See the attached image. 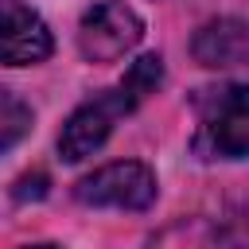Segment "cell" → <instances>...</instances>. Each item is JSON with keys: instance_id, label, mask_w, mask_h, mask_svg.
Instances as JSON below:
<instances>
[{"instance_id": "8", "label": "cell", "mask_w": 249, "mask_h": 249, "mask_svg": "<svg viewBox=\"0 0 249 249\" xmlns=\"http://www.w3.org/2000/svg\"><path fill=\"white\" fill-rule=\"evenodd\" d=\"M0 109H4V136H0V148L4 152H12L16 148V140L27 132V124H31V109H23L12 93H4L0 97Z\"/></svg>"}, {"instance_id": "1", "label": "cell", "mask_w": 249, "mask_h": 249, "mask_svg": "<svg viewBox=\"0 0 249 249\" xmlns=\"http://www.w3.org/2000/svg\"><path fill=\"white\" fill-rule=\"evenodd\" d=\"M136 105H140V97H136L124 82H121L117 89H105V93H97L93 101L78 105V109L70 113V121L62 124L58 156H62L66 163H82L86 156H93V152L109 140L113 124H117L121 117H128Z\"/></svg>"}, {"instance_id": "7", "label": "cell", "mask_w": 249, "mask_h": 249, "mask_svg": "<svg viewBox=\"0 0 249 249\" xmlns=\"http://www.w3.org/2000/svg\"><path fill=\"white\" fill-rule=\"evenodd\" d=\"M163 82V58L160 54H144V58H136L132 66H128V74H124V86L144 101L148 93H156V86Z\"/></svg>"}, {"instance_id": "9", "label": "cell", "mask_w": 249, "mask_h": 249, "mask_svg": "<svg viewBox=\"0 0 249 249\" xmlns=\"http://www.w3.org/2000/svg\"><path fill=\"white\" fill-rule=\"evenodd\" d=\"M47 195V175H27L16 183V198H43Z\"/></svg>"}, {"instance_id": "2", "label": "cell", "mask_w": 249, "mask_h": 249, "mask_svg": "<svg viewBox=\"0 0 249 249\" xmlns=\"http://www.w3.org/2000/svg\"><path fill=\"white\" fill-rule=\"evenodd\" d=\"M202 124H198V148L222 160L249 156V86H222L206 89L198 101Z\"/></svg>"}, {"instance_id": "3", "label": "cell", "mask_w": 249, "mask_h": 249, "mask_svg": "<svg viewBox=\"0 0 249 249\" xmlns=\"http://www.w3.org/2000/svg\"><path fill=\"white\" fill-rule=\"evenodd\" d=\"M78 202L86 206H113V210H148L156 202V175L140 160H117L97 167L74 187Z\"/></svg>"}, {"instance_id": "4", "label": "cell", "mask_w": 249, "mask_h": 249, "mask_svg": "<svg viewBox=\"0 0 249 249\" xmlns=\"http://www.w3.org/2000/svg\"><path fill=\"white\" fill-rule=\"evenodd\" d=\"M140 35H144V19L128 4L101 0L78 23V51L89 62H117L124 51H132L140 43Z\"/></svg>"}, {"instance_id": "10", "label": "cell", "mask_w": 249, "mask_h": 249, "mask_svg": "<svg viewBox=\"0 0 249 249\" xmlns=\"http://www.w3.org/2000/svg\"><path fill=\"white\" fill-rule=\"evenodd\" d=\"M23 249H58V245H23Z\"/></svg>"}, {"instance_id": "5", "label": "cell", "mask_w": 249, "mask_h": 249, "mask_svg": "<svg viewBox=\"0 0 249 249\" xmlns=\"http://www.w3.org/2000/svg\"><path fill=\"white\" fill-rule=\"evenodd\" d=\"M51 47H54V43H51L47 23H43L31 8L8 0V4H4V66L43 62V58L51 54Z\"/></svg>"}, {"instance_id": "6", "label": "cell", "mask_w": 249, "mask_h": 249, "mask_svg": "<svg viewBox=\"0 0 249 249\" xmlns=\"http://www.w3.org/2000/svg\"><path fill=\"white\" fill-rule=\"evenodd\" d=\"M202 66H249V23L245 19H210L191 43Z\"/></svg>"}]
</instances>
